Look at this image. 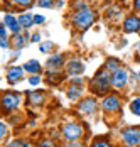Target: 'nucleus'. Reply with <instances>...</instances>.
Masks as SVG:
<instances>
[{
    "mask_svg": "<svg viewBox=\"0 0 140 147\" xmlns=\"http://www.w3.org/2000/svg\"><path fill=\"white\" fill-rule=\"evenodd\" d=\"M93 20H95V14L88 7H81L79 10H76L74 15H73V26L79 30L88 29L93 24Z\"/></svg>",
    "mask_w": 140,
    "mask_h": 147,
    "instance_id": "f257e3e1",
    "label": "nucleus"
},
{
    "mask_svg": "<svg viewBox=\"0 0 140 147\" xmlns=\"http://www.w3.org/2000/svg\"><path fill=\"white\" fill-rule=\"evenodd\" d=\"M112 86V74L106 69H101L100 73H96V76L91 81V90L96 91L98 95H105Z\"/></svg>",
    "mask_w": 140,
    "mask_h": 147,
    "instance_id": "f03ea898",
    "label": "nucleus"
},
{
    "mask_svg": "<svg viewBox=\"0 0 140 147\" xmlns=\"http://www.w3.org/2000/svg\"><path fill=\"white\" fill-rule=\"evenodd\" d=\"M64 137L69 140V142H74V140H78L81 135H83V127L79 125V123H76V122H71V123H66L64 125Z\"/></svg>",
    "mask_w": 140,
    "mask_h": 147,
    "instance_id": "7ed1b4c3",
    "label": "nucleus"
},
{
    "mask_svg": "<svg viewBox=\"0 0 140 147\" xmlns=\"http://www.w3.org/2000/svg\"><path fill=\"white\" fill-rule=\"evenodd\" d=\"M127 81H128V73H127V69L123 68H118L116 71H113L112 74V85L115 88H123L127 85Z\"/></svg>",
    "mask_w": 140,
    "mask_h": 147,
    "instance_id": "20e7f679",
    "label": "nucleus"
},
{
    "mask_svg": "<svg viewBox=\"0 0 140 147\" xmlns=\"http://www.w3.org/2000/svg\"><path fill=\"white\" fill-rule=\"evenodd\" d=\"M2 107L5 108V110H15L19 105H20V96L19 95H15V93H5L3 96H2Z\"/></svg>",
    "mask_w": 140,
    "mask_h": 147,
    "instance_id": "39448f33",
    "label": "nucleus"
},
{
    "mask_svg": "<svg viewBox=\"0 0 140 147\" xmlns=\"http://www.w3.org/2000/svg\"><path fill=\"white\" fill-rule=\"evenodd\" d=\"M123 140H125L127 146L130 147H135L140 144V130L139 129H127V130H123Z\"/></svg>",
    "mask_w": 140,
    "mask_h": 147,
    "instance_id": "423d86ee",
    "label": "nucleus"
},
{
    "mask_svg": "<svg viewBox=\"0 0 140 147\" xmlns=\"http://www.w3.org/2000/svg\"><path fill=\"white\" fill-rule=\"evenodd\" d=\"M103 108H105L106 112H116V110L120 108V100H118V96H115V95L106 96V98L103 100Z\"/></svg>",
    "mask_w": 140,
    "mask_h": 147,
    "instance_id": "0eeeda50",
    "label": "nucleus"
},
{
    "mask_svg": "<svg viewBox=\"0 0 140 147\" xmlns=\"http://www.w3.org/2000/svg\"><path fill=\"white\" fill-rule=\"evenodd\" d=\"M123 29L125 32H137L140 29V19L135 15H130L125 19V24H123Z\"/></svg>",
    "mask_w": 140,
    "mask_h": 147,
    "instance_id": "6e6552de",
    "label": "nucleus"
},
{
    "mask_svg": "<svg viewBox=\"0 0 140 147\" xmlns=\"http://www.w3.org/2000/svg\"><path fill=\"white\" fill-rule=\"evenodd\" d=\"M3 22H5V26H7L9 29L12 30L14 34H19V32H20V29H22V27L19 26V20L15 19L14 15H10V14H7V15H5V19H3Z\"/></svg>",
    "mask_w": 140,
    "mask_h": 147,
    "instance_id": "1a4fd4ad",
    "label": "nucleus"
},
{
    "mask_svg": "<svg viewBox=\"0 0 140 147\" xmlns=\"http://www.w3.org/2000/svg\"><path fill=\"white\" fill-rule=\"evenodd\" d=\"M22 74H24V68L14 66V68H10V71L7 74V80H9V83H17L22 80Z\"/></svg>",
    "mask_w": 140,
    "mask_h": 147,
    "instance_id": "9d476101",
    "label": "nucleus"
},
{
    "mask_svg": "<svg viewBox=\"0 0 140 147\" xmlns=\"http://www.w3.org/2000/svg\"><path fill=\"white\" fill-rule=\"evenodd\" d=\"M63 63H64V56L63 54H54V56H51V58L47 59V68L49 69H59L61 66H63Z\"/></svg>",
    "mask_w": 140,
    "mask_h": 147,
    "instance_id": "9b49d317",
    "label": "nucleus"
},
{
    "mask_svg": "<svg viewBox=\"0 0 140 147\" xmlns=\"http://www.w3.org/2000/svg\"><path fill=\"white\" fill-rule=\"evenodd\" d=\"M96 107H98L96 100H93V98H88V100H84V102L79 105V110H81L83 113H93V112L96 110Z\"/></svg>",
    "mask_w": 140,
    "mask_h": 147,
    "instance_id": "f8f14e48",
    "label": "nucleus"
},
{
    "mask_svg": "<svg viewBox=\"0 0 140 147\" xmlns=\"http://www.w3.org/2000/svg\"><path fill=\"white\" fill-rule=\"evenodd\" d=\"M84 71V66L81 61H78V59H74V61H71L69 64H68V73L69 74H81Z\"/></svg>",
    "mask_w": 140,
    "mask_h": 147,
    "instance_id": "ddd939ff",
    "label": "nucleus"
},
{
    "mask_svg": "<svg viewBox=\"0 0 140 147\" xmlns=\"http://www.w3.org/2000/svg\"><path fill=\"white\" fill-rule=\"evenodd\" d=\"M24 71H29V73H32V74H37L39 71H41V64H39L36 59H32V61L26 63V66H24Z\"/></svg>",
    "mask_w": 140,
    "mask_h": 147,
    "instance_id": "4468645a",
    "label": "nucleus"
},
{
    "mask_svg": "<svg viewBox=\"0 0 140 147\" xmlns=\"http://www.w3.org/2000/svg\"><path fill=\"white\" fill-rule=\"evenodd\" d=\"M17 20H19V26H20V27H30L32 22H34V17L30 14H22Z\"/></svg>",
    "mask_w": 140,
    "mask_h": 147,
    "instance_id": "2eb2a0df",
    "label": "nucleus"
},
{
    "mask_svg": "<svg viewBox=\"0 0 140 147\" xmlns=\"http://www.w3.org/2000/svg\"><path fill=\"white\" fill-rule=\"evenodd\" d=\"M120 68V63L116 61V59H108L106 63H105V69L106 71H116Z\"/></svg>",
    "mask_w": 140,
    "mask_h": 147,
    "instance_id": "dca6fc26",
    "label": "nucleus"
},
{
    "mask_svg": "<svg viewBox=\"0 0 140 147\" xmlns=\"http://www.w3.org/2000/svg\"><path fill=\"white\" fill-rule=\"evenodd\" d=\"M29 98H30V102L32 103H41V102H44V93L42 91H36V93H30L29 95Z\"/></svg>",
    "mask_w": 140,
    "mask_h": 147,
    "instance_id": "f3484780",
    "label": "nucleus"
},
{
    "mask_svg": "<svg viewBox=\"0 0 140 147\" xmlns=\"http://www.w3.org/2000/svg\"><path fill=\"white\" fill-rule=\"evenodd\" d=\"M79 95H81V86H79V85H76V86H71L69 91H68V96H69L71 100L78 98Z\"/></svg>",
    "mask_w": 140,
    "mask_h": 147,
    "instance_id": "a211bd4d",
    "label": "nucleus"
},
{
    "mask_svg": "<svg viewBox=\"0 0 140 147\" xmlns=\"http://www.w3.org/2000/svg\"><path fill=\"white\" fill-rule=\"evenodd\" d=\"M130 110H132L135 115H139V117H140V98H135V100L132 102V105H130Z\"/></svg>",
    "mask_w": 140,
    "mask_h": 147,
    "instance_id": "6ab92c4d",
    "label": "nucleus"
},
{
    "mask_svg": "<svg viewBox=\"0 0 140 147\" xmlns=\"http://www.w3.org/2000/svg\"><path fill=\"white\" fill-rule=\"evenodd\" d=\"M15 46L17 47H22V46H26V42H27V39L24 37V36H20V34H15Z\"/></svg>",
    "mask_w": 140,
    "mask_h": 147,
    "instance_id": "aec40b11",
    "label": "nucleus"
},
{
    "mask_svg": "<svg viewBox=\"0 0 140 147\" xmlns=\"http://www.w3.org/2000/svg\"><path fill=\"white\" fill-rule=\"evenodd\" d=\"M54 49V42H44V44H41V51L42 53H49V51H52Z\"/></svg>",
    "mask_w": 140,
    "mask_h": 147,
    "instance_id": "412c9836",
    "label": "nucleus"
},
{
    "mask_svg": "<svg viewBox=\"0 0 140 147\" xmlns=\"http://www.w3.org/2000/svg\"><path fill=\"white\" fill-rule=\"evenodd\" d=\"M9 147H30L27 142H22V140H14V142H10Z\"/></svg>",
    "mask_w": 140,
    "mask_h": 147,
    "instance_id": "4be33fe9",
    "label": "nucleus"
},
{
    "mask_svg": "<svg viewBox=\"0 0 140 147\" xmlns=\"http://www.w3.org/2000/svg\"><path fill=\"white\" fill-rule=\"evenodd\" d=\"M37 3H39V7H52V3H54V0H37Z\"/></svg>",
    "mask_w": 140,
    "mask_h": 147,
    "instance_id": "5701e85b",
    "label": "nucleus"
},
{
    "mask_svg": "<svg viewBox=\"0 0 140 147\" xmlns=\"http://www.w3.org/2000/svg\"><path fill=\"white\" fill-rule=\"evenodd\" d=\"M17 5H20V7H29L30 3H32V0H14Z\"/></svg>",
    "mask_w": 140,
    "mask_h": 147,
    "instance_id": "b1692460",
    "label": "nucleus"
},
{
    "mask_svg": "<svg viewBox=\"0 0 140 147\" xmlns=\"http://www.w3.org/2000/svg\"><path fill=\"white\" fill-rule=\"evenodd\" d=\"M29 83L36 86V85H39V83H41V78H39L37 74H34V76H30V80H29Z\"/></svg>",
    "mask_w": 140,
    "mask_h": 147,
    "instance_id": "393cba45",
    "label": "nucleus"
},
{
    "mask_svg": "<svg viewBox=\"0 0 140 147\" xmlns=\"http://www.w3.org/2000/svg\"><path fill=\"white\" fill-rule=\"evenodd\" d=\"M91 147H112V146H110L106 140H98V142H95Z\"/></svg>",
    "mask_w": 140,
    "mask_h": 147,
    "instance_id": "a878e982",
    "label": "nucleus"
},
{
    "mask_svg": "<svg viewBox=\"0 0 140 147\" xmlns=\"http://www.w3.org/2000/svg\"><path fill=\"white\" fill-rule=\"evenodd\" d=\"M5 135H7V127H5V125L0 122V139H3Z\"/></svg>",
    "mask_w": 140,
    "mask_h": 147,
    "instance_id": "bb28decb",
    "label": "nucleus"
},
{
    "mask_svg": "<svg viewBox=\"0 0 140 147\" xmlns=\"http://www.w3.org/2000/svg\"><path fill=\"white\" fill-rule=\"evenodd\" d=\"M39 147H54V144H52L51 140H44V142L39 144Z\"/></svg>",
    "mask_w": 140,
    "mask_h": 147,
    "instance_id": "cd10ccee",
    "label": "nucleus"
},
{
    "mask_svg": "<svg viewBox=\"0 0 140 147\" xmlns=\"http://www.w3.org/2000/svg\"><path fill=\"white\" fill-rule=\"evenodd\" d=\"M44 20H46V19H44L42 15H36V17H34V22H36V24H42Z\"/></svg>",
    "mask_w": 140,
    "mask_h": 147,
    "instance_id": "c85d7f7f",
    "label": "nucleus"
},
{
    "mask_svg": "<svg viewBox=\"0 0 140 147\" xmlns=\"http://www.w3.org/2000/svg\"><path fill=\"white\" fill-rule=\"evenodd\" d=\"M5 34H7V30L3 26H0V39H5Z\"/></svg>",
    "mask_w": 140,
    "mask_h": 147,
    "instance_id": "c756f323",
    "label": "nucleus"
},
{
    "mask_svg": "<svg viewBox=\"0 0 140 147\" xmlns=\"http://www.w3.org/2000/svg\"><path fill=\"white\" fill-rule=\"evenodd\" d=\"M64 147H84L83 144H78V142H69L68 146H64Z\"/></svg>",
    "mask_w": 140,
    "mask_h": 147,
    "instance_id": "7c9ffc66",
    "label": "nucleus"
},
{
    "mask_svg": "<svg viewBox=\"0 0 140 147\" xmlns=\"http://www.w3.org/2000/svg\"><path fill=\"white\" fill-rule=\"evenodd\" d=\"M0 46L2 47H9V41L7 39H0Z\"/></svg>",
    "mask_w": 140,
    "mask_h": 147,
    "instance_id": "2f4dec72",
    "label": "nucleus"
},
{
    "mask_svg": "<svg viewBox=\"0 0 140 147\" xmlns=\"http://www.w3.org/2000/svg\"><path fill=\"white\" fill-rule=\"evenodd\" d=\"M32 41H34V42L41 41V36H39V34H34V36H32Z\"/></svg>",
    "mask_w": 140,
    "mask_h": 147,
    "instance_id": "473e14b6",
    "label": "nucleus"
},
{
    "mask_svg": "<svg viewBox=\"0 0 140 147\" xmlns=\"http://www.w3.org/2000/svg\"><path fill=\"white\" fill-rule=\"evenodd\" d=\"M135 9L140 12V0H135Z\"/></svg>",
    "mask_w": 140,
    "mask_h": 147,
    "instance_id": "72a5a7b5",
    "label": "nucleus"
},
{
    "mask_svg": "<svg viewBox=\"0 0 140 147\" xmlns=\"http://www.w3.org/2000/svg\"><path fill=\"white\" fill-rule=\"evenodd\" d=\"M137 81H139V85H140V74H137Z\"/></svg>",
    "mask_w": 140,
    "mask_h": 147,
    "instance_id": "f704fd0d",
    "label": "nucleus"
},
{
    "mask_svg": "<svg viewBox=\"0 0 140 147\" xmlns=\"http://www.w3.org/2000/svg\"><path fill=\"white\" fill-rule=\"evenodd\" d=\"M103 2H112V0H103Z\"/></svg>",
    "mask_w": 140,
    "mask_h": 147,
    "instance_id": "c9c22d12",
    "label": "nucleus"
}]
</instances>
